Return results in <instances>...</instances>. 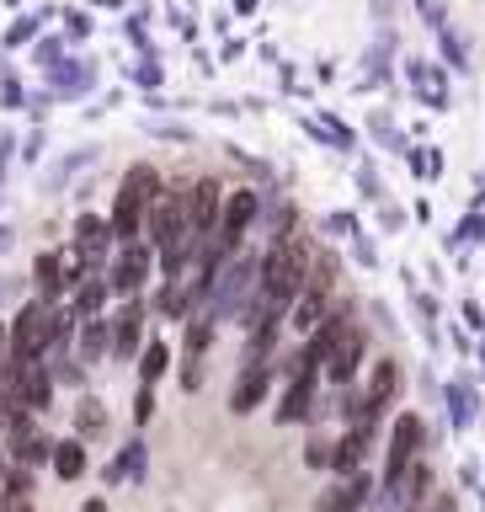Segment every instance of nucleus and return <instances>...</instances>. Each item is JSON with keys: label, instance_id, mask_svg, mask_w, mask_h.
Returning a JSON list of instances; mask_svg holds the SVG:
<instances>
[{"label": "nucleus", "instance_id": "1", "mask_svg": "<svg viewBox=\"0 0 485 512\" xmlns=\"http://www.w3.org/2000/svg\"><path fill=\"white\" fill-rule=\"evenodd\" d=\"M155 187H160L155 166H134V171H128V182H123V192H118V203H112V219H107L112 240H123V246H128V240L144 230V208L155 203Z\"/></svg>", "mask_w": 485, "mask_h": 512}, {"label": "nucleus", "instance_id": "2", "mask_svg": "<svg viewBox=\"0 0 485 512\" xmlns=\"http://www.w3.org/2000/svg\"><path fill=\"white\" fill-rule=\"evenodd\" d=\"M48 326H54V304H43V299H27L22 310H16L11 320V358L16 363H27V358H43L48 352Z\"/></svg>", "mask_w": 485, "mask_h": 512}, {"label": "nucleus", "instance_id": "3", "mask_svg": "<svg viewBox=\"0 0 485 512\" xmlns=\"http://www.w3.org/2000/svg\"><path fill=\"white\" fill-rule=\"evenodd\" d=\"M251 219H256V192H235V198L224 203V214H219V224H214V235H208V246H214V256H219V267L240 251V240H246Z\"/></svg>", "mask_w": 485, "mask_h": 512}, {"label": "nucleus", "instance_id": "4", "mask_svg": "<svg viewBox=\"0 0 485 512\" xmlns=\"http://www.w3.org/2000/svg\"><path fill=\"white\" fill-rule=\"evenodd\" d=\"M390 395H395V363L384 358V363H374V374H368L363 390L352 395V427H374V416L384 411Z\"/></svg>", "mask_w": 485, "mask_h": 512}, {"label": "nucleus", "instance_id": "5", "mask_svg": "<svg viewBox=\"0 0 485 512\" xmlns=\"http://www.w3.org/2000/svg\"><path fill=\"white\" fill-rule=\"evenodd\" d=\"M427 443V427L422 416H400V422L390 427V454H384V480H395L406 464H416V454H422Z\"/></svg>", "mask_w": 485, "mask_h": 512}, {"label": "nucleus", "instance_id": "6", "mask_svg": "<svg viewBox=\"0 0 485 512\" xmlns=\"http://www.w3.org/2000/svg\"><path fill=\"white\" fill-rule=\"evenodd\" d=\"M144 230H150V240L160 251L176 246V240H187V208H182V198H160V192H155V203L144 208Z\"/></svg>", "mask_w": 485, "mask_h": 512}, {"label": "nucleus", "instance_id": "7", "mask_svg": "<svg viewBox=\"0 0 485 512\" xmlns=\"http://www.w3.org/2000/svg\"><path fill=\"white\" fill-rule=\"evenodd\" d=\"M432 486V470H427V464L422 459H416V464H406V470H400L395 480H384V512H406V507H422V491Z\"/></svg>", "mask_w": 485, "mask_h": 512}, {"label": "nucleus", "instance_id": "8", "mask_svg": "<svg viewBox=\"0 0 485 512\" xmlns=\"http://www.w3.org/2000/svg\"><path fill=\"white\" fill-rule=\"evenodd\" d=\"M144 278H150V246L128 240V246L112 256V278H107V288H118V294H139Z\"/></svg>", "mask_w": 485, "mask_h": 512}, {"label": "nucleus", "instance_id": "9", "mask_svg": "<svg viewBox=\"0 0 485 512\" xmlns=\"http://www.w3.org/2000/svg\"><path fill=\"white\" fill-rule=\"evenodd\" d=\"M182 208H187V235H214V224H219V182L214 176H203L182 198Z\"/></svg>", "mask_w": 485, "mask_h": 512}, {"label": "nucleus", "instance_id": "10", "mask_svg": "<svg viewBox=\"0 0 485 512\" xmlns=\"http://www.w3.org/2000/svg\"><path fill=\"white\" fill-rule=\"evenodd\" d=\"M342 336H347V315H331V320H320V326L310 331V347L299 352V368H326L336 358V347H342Z\"/></svg>", "mask_w": 485, "mask_h": 512}, {"label": "nucleus", "instance_id": "11", "mask_svg": "<svg viewBox=\"0 0 485 512\" xmlns=\"http://www.w3.org/2000/svg\"><path fill=\"white\" fill-rule=\"evenodd\" d=\"M363 496H368V480H363V475H342L331 491H320L315 512H358Z\"/></svg>", "mask_w": 485, "mask_h": 512}, {"label": "nucleus", "instance_id": "12", "mask_svg": "<svg viewBox=\"0 0 485 512\" xmlns=\"http://www.w3.org/2000/svg\"><path fill=\"white\" fill-rule=\"evenodd\" d=\"M139 326H144V310L139 304H123L118 310V320H112V352H118V358H134L139 352Z\"/></svg>", "mask_w": 485, "mask_h": 512}, {"label": "nucleus", "instance_id": "13", "mask_svg": "<svg viewBox=\"0 0 485 512\" xmlns=\"http://www.w3.org/2000/svg\"><path fill=\"white\" fill-rule=\"evenodd\" d=\"M310 395H315V368H294V379H288V395H283V406H278V422H299L304 406H310Z\"/></svg>", "mask_w": 485, "mask_h": 512}, {"label": "nucleus", "instance_id": "14", "mask_svg": "<svg viewBox=\"0 0 485 512\" xmlns=\"http://www.w3.org/2000/svg\"><path fill=\"white\" fill-rule=\"evenodd\" d=\"M32 278H38V299L54 304V299L64 294V256H59V251H43L38 267H32Z\"/></svg>", "mask_w": 485, "mask_h": 512}, {"label": "nucleus", "instance_id": "15", "mask_svg": "<svg viewBox=\"0 0 485 512\" xmlns=\"http://www.w3.org/2000/svg\"><path fill=\"white\" fill-rule=\"evenodd\" d=\"M368 438H374V427H352L347 438H342V448L331 454V470L336 475H358V464H363V448H368Z\"/></svg>", "mask_w": 485, "mask_h": 512}, {"label": "nucleus", "instance_id": "16", "mask_svg": "<svg viewBox=\"0 0 485 512\" xmlns=\"http://www.w3.org/2000/svg\"><path fill=\"white\" fill-rule=\"evenodd\" d=\"M288 310H294V331H315L320 320H326V294H320L315 283H304V288H299V299L288 304Z\"/></svg>", "mask_w": 485, "mask_h": 512}, {"label": "nucleus", "instance_id": "17", "mask_svg": "<svg viewBox=\"0 0 485 512\" xmlns=\"http://www.w3.org/2000/svg\"><path fill=\"white\" fill-rule=\"evenodd\" d=\"M358 363H363V336H358V331H347V336H342V347H336V358L326 363V374H331L336 384H352Z\"/></svg>", "mask_w": 485, "mask_h": 512}, {"label": "nucleus", "instance_id": "18", "mask_svg": "<svg viewBox=\"0 0 485 512\" xmlns=\"http://www.w3.org/2000/svg\"><path fill=\"white\" fill-rule=\"evenodd\" d=\"M262 390H267V363H262V368L246 363V374H240V390L230 395V411H235V416L256 411V400H262Z\"/></svg>", "mask_w": 485, "mask_h": 512}, {"label": "nucleus", "instance_id": "19", "mask_svg": "<svg viewBox=\"0 0 485 512\" xmlns=\"http://www.w3.org/2000/svg\"><path fill=\"white\" fill-rule=\"evenodd\" d=\"M48 459H54V475L59 480H80V475H86V443H80V438L54 443V454H48Z\"/></svg>", "mask_w": 485, "mask_h": 512}, {"label": "nucleus", "instance_id": "20", "mask_svg": "<svg viewBox=\"0 0 485 512\" xmlns=\"http://www.w3.org/2000/svg\"><path fill=\"white\" fill-rule=\"evenodd\" d=\"M112 352V331H107V320H86V326H80V358L86 363H96V358H107Z\"/></svg>", "mask_w": 485, "mask_h": 512}, {"label": "nucleus", "instance_id": "21", "mask_svg": "<svg viewBox=\"0 0 485 512\" xmlns=\"http://www.w3.org/2000/svg\"><path fill=\"white\" fill-rule=\"evenodd\" d=\"M171 368V347L166 342H150L139 352V379H144V390H150V384H160V374H166Z\"/></svg>", "mask_w": 485, "mask_h": 512}, {"label": "nucleus", "instance_id": "22", "mask_svg": "<svg viewBox=\"0 0 485 512\" xmlns=\"http://www.w3.org/2000/svg\"><path fill=\"white\" fill-rule=\"evenodd\" d=\"M102 304H107V278H86V283L75 288V310L86 315V320L102 310Z\"/></svg>", "mask_w": 485, "mask_h": 512}, {"label": "nucleus", "instance_id": "23", "mask_svg": "<svg viewBox=\"0 0 485 512\" xmlns=\"http://www.w3.org/2000/svg\"><path fill=\"white\" fill-rule=\"evenodd\" d=\"M75 427H80V438H96V432L107 427V411H102V400H80V416H75Z\"/></svg>", "mask_w": 485, "mask_h": 512}, {"label": "nucleus", "instance_id": "24", "mask_svg": "<svg viewBox=\"0 0 485 512\" xmlns=\"http://www.w3.org/2000/svg\"><path fill=\"white\" fill-rule=\"evenodd\" d=\"M139 464H144V448H139V443H128L123 454H118V464L107 470V480H128V475L139 480Z\"/></svg>", "mask_w": 485, "mask_h": 512}, {"label": "nucleus", "instance_id": "25", "mask_svg": "<svg viewBox=\"0 0 485 512\" xmlns=\"http://www.w3.org/2000/svg\"><path fill=\"white\" fill-rule=\"evenodd\" d=\"M32 32H38V22H32V16H27V22H16V27H11V38H6V43H27Z\"/></svg>", "mask_w": 485, "mask_h": 512}, {"label": "nucleus", "instance_id": "26", "mask_svg": "<svg viewBox=\"0 0 485 512\" xmlns=\"http://www.w3.org/2000/svg\"><path fill=\"white\" fill-rule=\"evenodd\" d=\"M6 363H11V336H6V326H0V379H6Z\"/></svg>", "mask_w": 485, "mask_h": 512}, {"label": "nucleus", "instance_id": "27", "mask_svg": "<svg viewBox=\"0 0 485 512\" xmlns=\"http://www.w3.org/2000/svg\"><path fill=\"white\" fill-rule=\"evenodd\" d=\"M0 512H16V502H11V496H6V491H0Z\"/></svg>", "mask_w": 485, "mask_h": 512}, {"label": "nucleus", "instance_id": "28", "mask_svg": "<svg viewBox=\"0 0 485 512\" xmlns=\"http://www.w3.org/2000/svg\"><path fill=\"white\" fill-rule=\"evenodd\" d=\"M0 432H6V395H0Z\"/></svg>", "mask_w": 485, "mask_h": 512}, {"label": "nucleus", "instance_id": "29", "mask_svg": "<svg viewBox=\"0 0 485 512\" xmlns=\"http://www.w3.org/2000/svg\"><path fill=\"white\" fill-rule=\"evenodd\" d=\"M80 512H107V507H102V502H86V507H80Z\"/></svg>", "mask_w": 485, "mask_h": 512}, {"label": "nucleus", "instance_id": "30", "mask_svg": "<svg viewBox=\"0 0 485 512\" xmlns=\"http://www.w3.org/2000/svg\"><path fill=\"white\" fill-rule=\"evenodd\" d=\"M16 512H32V507H16Z\"/></svg>", "mask_w": 485, "mask_h": 512}, {"label": "nucleus", "instance_id": "31", "mask_svg": "<svg viewBox=\"0 0 485 512\" xmlns=\"http://www.w3.org/2000/svg\"><path fill=\"white\" fill-rule=\"evenodd\" d=\"M406 512H422V507H406Z\"/></svg>", "mask_w": 485, "mask_h": 512}]
</instances>
